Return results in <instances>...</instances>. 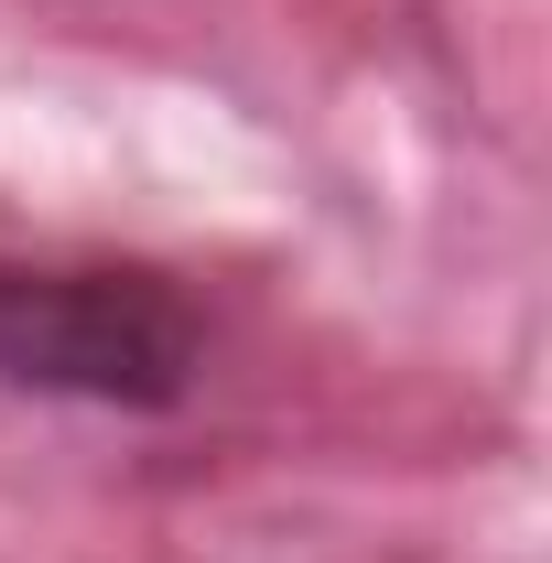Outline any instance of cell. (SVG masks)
I'll list each match as a JSON object with an SVG mask.
<instances>
[{
  "instance_id": "6da1fadb",
  "label": "cell",
  "mask_w": 552,
  "mask_h": 563,
  "mask_svg": "<svg viewBox=\"0 0 552 563\" xmlns=\"http://www.w3.org/2000/svg\"><path fill=\"white\" fill-rule=\"evenodd\" d=\"M207 379V314L141 261H0V390L174 412Z\"/></svg>"
}]
</instances>
